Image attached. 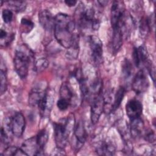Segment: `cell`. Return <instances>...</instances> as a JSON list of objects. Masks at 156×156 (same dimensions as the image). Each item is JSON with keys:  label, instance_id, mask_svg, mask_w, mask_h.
<instances>
[{"label": "cell", "instance_id": "29", "mask_svg": "<svg viewBox=\"0 0 156 156\" xmlns=\"http://www.w3.org/2000/svg\"><path fill=\"white\" fill-rule=\"evenodd\" d=\"M70 103L66 99L60 98L57 102V106L58 108L62 111H64L68 108L69 105H70Z\"/></svg>", "mask_w": 156, "mask_h": 156}, {"label": "cell", "instance_id": "17", "mask_svg": "<svg viewBox=\"0 0 156 156\" xmlns=\"http://www.w3.org/2000/svg\"><path fill=\"white\" fill-rule=\"evenodd\" d=\"M125 92H126V90L124 87H121L119 88L115 95L114 96V100H113V104H112L110 112H115L119 107L121 103V101H122L123 98L124 96Z\"/></svg>", "mask_w": 156, "mask_h": 156}, {"label": "cell", "instance_id": "1", "mask_svg": "<svg viewBox=\"0 0 156 156\" xmlns=\"http://www.w3.org/2000/svg\"><path fill=\"white\" fill-rule=\"evenodd\" d=\"M76 23L67 14L58 13L55 16L54 35L58 43L68 49L77 37L74 34Z\"/></svg>", "mask_w": 156, "mask_h": 156}, {"label": "cell", "instance_id": "4", "mask_svg": "<svg viewBox=\"0 0 156 156\" xmlns=\"http://www.w3.org/2000/svg\"><path fill=\"white\" fill-rule=\"evenodd\" d=\"M77 11L78 23L82 28H91L93 30L98 29L100 21L95 17V12L93 9L81 7Z\"/></svg>", "mask_w": 156, "mask_h": 156}, {"label": "cell", "instance_id": "13", "mask_svg": "<svg viewBox=\"0 0 156 156\" xmlns=\"http://www.w3.org/2000/svg\"><path fill=\"white\" fill-rule=\"evenodd\" d=\"M74 135L76 140V147L79 149L84 144L87 138V133L82 121L77 122L74 127Z\"/></svg>", "mask_w": 156, "mask_h": 156}, {"label": "cell", "instance_id": "32", "mask_svg": "<svg viewBox=\"0 0 156 156\" xmlns=\"http://www.w3.org/2000/svg\"><path fill=\"white\" fill-rule=\"evenodd\" d=\"M65 4H66L68 6L73 7V6H74V5L76 4L77 1H74V0H67V1H65Z\"/></svg>", "mask_w": 156, "mask_h": 156}, {"label": "cell", "instance_id": "22", "mask_svg": "<svg viewBox=\"0 0 156 156\" xmlns=\"http://www.w3.org/2000/svg\"><path fill=\"white\" fill-rule=\"evenodd\" d=\"M14 38V34L7 32L5 30L1 29L0 31V40L1 46H6L9 44Z\"/></svg>", "mask_w": 156, "mask_h": 156}, {"label": "cell", "instance_id": "26", "mask_svg": "<svg viewBox=\"0 0 156 156\" xmlns=\"http://www.w3.org/2000/svg\"><path fill=\"white\" fill-rule=\"evenodd\" d=\"M132 65L128 60H125L122 65V74L125 79H128L132 75Z\"/></svg>", "mask_w": 156, "mask_h": 156}, {"label": "cell", "instance_id": "10", "mask_svg": "<svg viewBox=\"0 0 156 156\" xmlns=\"http://www.w3.org/2000/svg\"><path fill=\"white\" fill-rule=\"evenodd\" d=\"M20 148L26 155H39L43 154V151L41 149L37 143L36 136L25 140Z\"/></svg>", "mask_w": 156, "mask_h": 156}, {"label": "cell", "instance_id": "7", "mask_svg": "<svg viewBox=\"0 0 156 156\" xmlns=\"http://www.w3.org/2000/svg\"><path fill=\"white\" fill-rule=\"evenodd\" d=\"M88 41L91 52V57L94 62L99 65L102 62V43L101 40L96 36L89 37Z\"/></svg>", "mask_w": 156, "mask_h": 156}, {"label": "cell", "instance_id": "19", "mask_svg": "<svg viewBox=\"0 0 156 156\" xmlns=\"http://www.w3.org/2000/svg\"><path fill=\"white\" fill-rule=\"evenodd\" d=\"M79 55V44L78 37H77L74 40L71 46L67 49L66 55L68 58L71 60L76 59Z\"/></svg>", "mask_w": 156, "mask_h": 156}, {"label": "cell", "instance_id": "21", "mask_svg": "<svg viewBox=\"0 0 156 156\" xmlns=\"http://www.w3.org/2000/svg\"><path fill=\"white\" fill-rule=\"evenodd\" d=\"M9 7L16 12H21L26 8V2L23 1H7Z\"/></svg>", "mask_w": 156, "mask_h": 156}, {"label": "cell", "instance_id": "24", "mask_svg": "<svg viewBox=\"0 0 156 156\" xmlns=\"http://www.w3.org/2000/svg\"><path fill=\"white\" fill-rule=\"evenodd\" d=\"M1 155H26V154L23 151L21 148H18L16 146H8L7 147L3 154Z\"/></svg>", "mask_w": 156, "mask_h": 156}, {"label": "cell", "instance_id": "20", "mask_svg": "<svg viewBox=\"0 0 156 156\" xmlns=\"http://www.w3.org/2000/svg\"><path fill=\"white\" fill-rule=\"evenodd\" d=\"M0 78H1V88L0 92L2 95L7 88V69L5 65H3L2 60H1V72H0Z\"/></svg>", "mask_w": 156, "mask_h": 156}, {"label": "cell", "instance_id": "2", "mask_svg": "<svg viewBox=\"0 0 156 156\" xmlns=\"http://www.w3.org/2000/svg\"><path fill=\"white\" fill-rule=\"evenodd\" d=\"M32 59H34L33 52L27 46L22 44L16 48L13 58L14 68L21 79H24L27 76L29 63Z\"/></svg>", "mask_w": 156, "mask_h": 156}, {"label": "cell", "instance_id": "23", "mask_svg": "<svg viewBox=\"0 0 156 156\" xmlns=\"http://www.w3.org/2000/svg\"><path fill=\"white\" fill-rule=\"evenodd\" d=\"M48 132H46V130L45 129H42L41 130H40L37 135L36 136V139H37V143L38 144V146H40V147L41 148V149H42L43 151L44 147L46 145V144L48 142Z\"/></svg>", "mask_w": 156, "mask_h": 156}, {"label": "cell", "instance_id": "9", "mask_svg": "<svg viewBox=\"0 0 156 156\" xmlns=\"http://www.w3.org/2000/svg\"><path fill=\"white\" fill-rule=\"evenodd\" d=\"M133 58L136 66L140 67L141 66L147 65L149 69L152 68L150 61L148 59V53L144 46H141L134 48L133 52Z\"/></svg>", "mask_w": 156, "mask_h": 156}, {"label": "cell", "instance_id": "8", "mask_svg": "<svg viewBox=\"0 0 156 156\" xmlns=\"http://www.w3.org/2000/svg\"><path fill=\"white\" fill-rule=\"evenodd\" d=\"M133 90L137 94L144 93L149 87L147 76L143 69H140L135 76L132 83Z\"/></svg>", "mask_w": 156, "mask_h": 156}, {"label": "cell", "instance_id": "6", "mask_svg": "<svg viewBox=\"0 0 156 156\" xmlns=\"http://www.w3.org/2000/svg\"><path fill=\"white\" fill-rule=\"evenodd\" d=\"M104 110V101L102 91L96 94L93 98L90 108V118L93 124L98 122L99 118Z\"/></svg>", "mask_w": 156, "mask_h": 156}, {"label": "cell", "instance_id": "27", "mask_svg": "<svg viewBox=\"0 0 156 156\" xmlns=\"http://www.w3.org/2000/svg\"><path fill=\"white\" fill-rule=\"evenodd\" d=\"M21 24L23 29V32L25 33H29L34 26L33 22L30 20L26 18H23L21 19Z\"/></svg>", "mask_w": 156, "mask_h": 156}, {"label": "cell", "instance_id": "30", "mask_svg": "<svg viewBox=\"0 0 156 156\" xmlns=\"http://www.w3.org/2000/svg\"><path fill=\"white\" fill-rule=\"evenodd\" d=\"M145 140L149 143H154L155 141V134L152 130H149L145 134Z\"/></svg>", "mask_w": 156, "mask_h": 156}, {"label": "cell", "instance_id": "25", "mask_svg": "<svg viewBox=\"0 0 156 156\" xmlns=\"http://www.w3.org/2000/svg\"><path fill=\"white\" fill-rule=\"evenodd\" d=\"M49 62L45 58H40L35 61L34 63V69L37 72H41L45 69L48 66Z\"/></svg>", "mask_w": 156, "mask_h": 156}, {"label": "cell", "instance_id": "14", "mask_svg": "<svg viewBox=\"0 0 156 156\" xmlns=\"http://www.w3.org/2000/svg\"><path fill=\"white\" fill-rule=\"evenodd\" d=\"M143 128L144 123L140 117L130 119L129 131L132 137L137 138L140 136L143 132Z\"/></svg>", "mask_w": 156, "mask_h": 156}, {"label": "cell", "instance_id": "31", "mask_svg": "<svg viewBox=\"0 0 156 156\" xmlns=\"http://www.w3.org/2000/svg\"><path fill=\"white\" fill-rule=\"evenodd\" d=\"M53 155H65V153L64 152V150L63 149L57 147L53 151H52V154Z\"/></svg>", "mask_w": 156, "mask_h": 156}, {"label": "cell", "instance_id": "28", "mask_svg": "<svg viewBox=\"0 0 156 156\" xmlns=\"http://www.w3.org/2000/svg\"><path fill=\"white\" fill-rule=\"evenodd\" d=\"M2 16L4 23H9L13 19V13L11 10L4 9L2 12Z\"/></svg>", "mask_w": 156, "mask_h": 156}, {"label": "cell", "instance_id": "12", "mask_svg": "<svg viewBox=\"0 0 156 156\" xmlns=\"http://www.w3.org/2000/svg\"><path fill=\"white\" fill-rule=\"evenodd\" d=\"M38 21L41 26L46 30L51 31L54 29L55 17L47 10H43L38 13Z\"/></svg>", "mask_w": 156, "mask_h": 156}, {"label": "cell", "instance_id": "16", "mask_svg": "<svg viewBox=\"0 0 156 156\" xmlns=\"http://www.w3.org/2000/svg\"><path fill=\"white\" fill-rule=\"evenodd\" d=\"M115 147L112 143L103 141L96 148V152L101 155H113L115 153Z\"/></svg>", "mask_w": 156, "mask_h": 156}, {"label": "cell", "instance_id": "18", "mask_svg": "<svg viewBox=\"0 0 156 156\" xmlns=\"http://www.w3.org/2000/svg\"><path fill=\"white\" fill-rule=\"evenodd\" d=\"M60 98L66 99L69 102L71 105L73 103V102L74 101V94L72 91L71 89L66 83L62 84L60 88Z\"/></svg>", "mask_w": 156, "mask_h": 156}, {"label": "cell", "instance_id": "15", "mask_svg": "<svg viewBox=\"0 0 156 156\" xmlns=\"http://www.w3.org/2000/svg\"><path fill=\"white\" fill-rule=\"evenodd\" d=\"M46 93V91L38 89L37 88H33L29 93V103L32 107L38 106L39 102Z\"/></svg>", "mask_w": 156, "mask_h": 156}, {"label": "cell", "instance_id": "5", "mask_svg": "<svg viewBox=\"0 0 156 156\" xmlns=\"http://www.w3.org/2000/svg\"><path fill=\"white\" fill-rule=\"evenodd\" d=\"M12 134L16 137H21L25 129V119L20 112L15 113L12 116L5 120Z\"/></svg>", "mask_w": 156, "mask_h": 156}, {"label": "cell", "instance_id": "3", "mask_svg": "<svg viewBox=\"0 0 156 156\" xmlns=\"http://www.w3.org/2000/svg\"><path fill=\"white\" fill-rule=\"evenodd\" d=\"M70 121V118H64L54 124L55 141L58 147L64 149L68 143L70 130L73 129Z\"/></svg>", "mask_w": 156, "mask_h": 156}, {"label": "cell", "instance_id": "11", "mask_svg": "<svg viewBox=\"0 0 156 156\" xmlns=\"http://www.w3.org/2000/svg\"><path fill=\"white\" fill-rule=\"evenodd\" d=\"M143 110L141 103L137 99H131L126 105V114L130 119L140 117Z\"/></svg>", "mask_w": 156, "mask_h": 156}]
</instances>
